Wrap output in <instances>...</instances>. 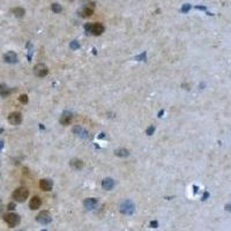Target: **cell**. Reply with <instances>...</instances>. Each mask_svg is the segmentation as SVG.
Here are the masks:
<instances>
[{"instance_id":"603a6c76","label":"cell","mask_w":231,"mask_h":231,"mask_svg":"<svg viewBox=\"0 0 231 231\" xmlns=\"http://www.w3.org/2000/svg\"><path fill=\"white\" fill-rule=\"evenodd\" d=\"M146 132H147L148 135H152L154 132H155V127H154V126H149V127L147 128V131H146Z\"/></svg>"},{"instance_id":"6da1fadb","label":"cell","mask_w":231,"mask_h":231,"mask_svg":"<svg viewBox=\"0 0 231 231\" xmlns=\"http://www.w3.org/2000/svg\"><path fill=\"white\" fill-rule=\"evenodd\" d=\"M29 197V191L26 187H19L13 193V199L16 202H24Z\"/></svg>"},{"instance_id":"7a4b0ae2","label":"cell","mask_w":231,"mask_h":231,"mask_svg":"<svg viewBox=\"0 0 231 231\" xmlns=\"http://www.w3.org/2000/svg\"><path fill=\"white\" fill-rule=\"evenodd\" d=\"M4 220H5V222L11 228H14V226L19 225V223H20V216L18 214H15V213H8V214H6L4 216Z\"/></svg>"},{"instance_id":"f1b7e54d","label":"cell","mask_w":231,"mask_h":231,"mask_svg":"<svg viewBox=\"0 0 231 231\" xmlns=\"http://www.w3.org/2000/svg\"><path fill=\"white\" fill-rule=\"evenodd\" d=\"M2 209H4V204H2V201L0 200V213L2 211Z\"/></svg>"},{"instance_id":"4dcf8cb0","label":"cell","mask_w":231,"mask_h":231,"mask_svg":"<svg viewBox=\"0 0 231 231\" xmlns=\"http://www.w3.org/2000/svg\"><path fill=\"white\" fill-rule=\"evenodd\" d=\"M163 113H164V111H162V110H161L159 113V117H162V114H163Z\"/></svg>"},{"instance_id":"277c9868","label":"cell","mask_w":231,"mask_h":231,"mask_svg":"<svg viewBox=\"0 0 231 231\" xmlns=\"http://www.w3.org/2000/svg\"><path fill=\"white\" fill-rule=\"evenodd\" d=\"M36 220H37V222L40 223V224L46 225V224H49V223H51L52 217H51V215H50V213H49V211L44 210V211H40V214L37 215Z\"/></svg>"},{"instance_id":"d6a6232c","label":"cell","mask_w":231,"mask_h":231,"mask_svg":"<svg viewBox=\"0 0 231 231\" xmlns=\"http://www.w3.org/2000/svg\"><path fill=\"white\" fill-rule=\"evenodd\" d=\"M42 231H46V230H42Z\"/></svg>"},{"instance_id":"52a82bcc","label":"cell","mask_w":231,"mask_h":231,"mask_svg":"<svg viewBox=\"0 0 231 231\" xmlns=\"http://www.w3.org/2000/svg\"><path fill=\"white\" fill-rule=\"evenodd\" d=\"M97 205H98V200L95 198H88L83 201V206H85V208L88 209V210L95 209V208L97 207Z\"/></svg>"},{"instance_id":"d4e9b609","label":"cell","mask_w":231,"mask_h":231,"mask_svg":"<svg viewBox=\"0 0 231 231\" xmlns=\"http://www.w3.org/2000/svg\"><path fill=\"white\" fill-rule=\"evenodd\" d=\"M146 59V52H142L140 56L138 57H135V60H139V61H141V60H145Z\"/></svg>"},{"instance_id":"d6986e66","label":"cell","mask_w":231,"mask_h":231,"mask_svg":"<svg viewBox=\"0 0 231 231\" xmlns=\"http://www.w3.org/2000/svg\"><path fill=\"white\" fill-rule=\"evenodd\" d=\"M116 156H119V157H126V156H128L130 155V152L127 150V149H124V148H121V149H117L116 152Z\"/></svg>"},{"instance_id":"5bb4252c","label":"cell","mask_w":231,"mask_h":231,"mask_svg":"<svg viewBox=\"0 0 231 231\" xmlns=\"http://www.w3.org/2000/svg\"><path fill=\"white\" fill-rule=\"evenodd\" d=\"M102 187L106 191H111L114 187V180L112 178H105L102 181Z\"/></svg>"},{"instance_id":"44dd1931","label":"cell","mask_w":231,"mask_h":231,"mask_svg":"<svg viewBox=\"0 0 231 231\" xmlns=\"http://www.w3.org/2000/svg\"><path fill=\"white\" fill-rule=\"evenodd\" d=\"M71 49L72 50H78L80 47V44H79V42H76V40H73V42H71Z\"/></svg>"},{"instance_id":"3957f363","label":"cell","mask_w":231,"mask_h":231,"mask_svg":"<svg viewBox=\"0 0 231 231\" xmlns=\"http://www.w3.org/2000/svg\"><path fill=\"white\" fill-rule=\"evenodd\" d=\"M120 211L123 214H125V215H132L133 213L135 211V205L131 200H125L120 205Z\"/></svg>"},{"instance_id":"484cf974","label":"cell","mask_w":231,"mask_h":231,"mask_svg":"<svg viewBox=\"0 0 231 231\" xmlns=\"http://www.w3.org/2000/svg\"><path fill=\"white\" fill-rule=\"evenodd\" d=\"M91 27H92L91 23H86V26H85V30H86L87 33H91Z\"/></svg>"},{"instance_id":"8992f818","label":"cell","mask_w":231,"mask_h":231,"mask_svg":"<svg viewBox=\"0 0 231 231\" xmlns=\"http://www.w3.org/2000/svg\"><path fill=\"white\" fill-rule=\"evenodd\" d=\"M8 123L11 125H20L22 123V116H21L20 112H12L9 116H8Z\"/></svg>"},{"instance_id":"7402d4cb","label":"cell","mask_w":231,"mask_h":231,"mask_svg":"<svg viewBox=\"0 0 231 231\" xmlns=\"http://www.w3.org/2000/svg\"><path fill=\"white\" fill-rule=\"evenodd\" d=\"M19 101H20L21 103H23V104H27L28 103V96L27 95H21Z\"/></svg>"},{"instance_id":"e0dca14e","label":"cell","mask_w":231,"mask_h":231,"mask_svg":"<svg viewBox=\"0 0 231 231\" xmlns=\"http://www.w3.org/2000/svg\"><path fill=\"white\" fill-rule=\"evenodd\" d=\"M11 89L6 86V85H0V96L1 97H7L11 94Z\"/></svg>"},{"instance_id":"1f68e13d","label":"cell","mask_w":231,"mask_h":231,"mask_svg":"<svg viewBox=\"0 0 231 231\" xmlns=\"http://www.w3.org/2000/svg\"><path fill=\"white\" fill-rule=\"evenodd\" d=\"M1 133H4V128H0V134H1Z\"/></svg>"},{"instance_id":"83f0119b","label":"cell","mask_w":231,"mask_h":231,"mask_svg":"<svg viewBox=\"0 0 231 231\" xmlns=\"http://www.w3.org/2000/svg\"><path fill=\"white\" fill-rule=\"evenodd\" d=\"M150 226H152V228H157V221H152V222H150Z\"/></svg>"},{"instance_id":"8fae6325","label":"cell","mask_w":231,"mask_h":231,"mask_svg":"<svg viewBox=\"0 0 231 231\" xmlns=\"http://www.w3.org/2000/svg\"><path fill=\"white\" fill-rule=\"evenodd\" d=\"M42 205V200H40V197H34L31 200H30V202H29V208L31 209V210H36V209H38Z\"/></svg>"},{"instance_id":"2e32d148","label":"cell","mask_w":231,"mask_h":231,"mask_svg":"<svg viewBox=\"0 0 231 231\" xmlns=\"http://www.w3.org/2000/svg\"><path fill=\"white\" fill-rule=\"evenodd\" d=\"M92 13H94V7H89V6H86L83 8V11L81 12V16L82 18H88V16H91Z\"/></svg>"},{"instance_id":"5b68a950","label":"cell","mask_w":231,"mask_h":231,"mask_svg":"<svg viewBox=\"0 0 231 231\" xmlns=\"http://www.w3.org/2000/svg\"><path fill=\"white\" fill-rule=\"evenodd\" d=\"M47 73H49V68L44 64H37L34 67V74L38 78H44L47 75Z\"/></svg>"},{"instance_id":"9a60e30c","label":"cell","mask_w":231,"mask_h":231,"mask_svg":"<svg viewBox=\"0 0 231 231\" xmlns=\"http://www.w3.org/2000/svg\"><path fill=\"white\" fill-rule=\"evenodd\" d=\"M69 164H71V166H72V168L76 169V170H80V169H82V168H83V162H82L81 159H71Z\"/></svg>"},{"instance_id":"7c38bea8","label":"cell","mask_w":231,"mask_h":231,"mask_svg":"<svg viewBox=\"0 0 231 231\" xmlns=\"http://www.w3.org/2000/svg\"><path fill=\"white\" fill-rule=\"evenodd\" d=\"M40 186L43 191L47 192V191H51V190H52L53 183L50 180V179H42V180L40 181Z\"/></svg>"},{"instance_id":"ba28073f","label":"cell","mask_w":231,"mask_h":231,"mask_svg":"<svg viewBox=\"0 0 231 231\" xmlns=\"http://www.w3.org/2000/svg\"><path fill=\"white\" fill-rule=\"evenodd\" d=\"M72 113L68 112V111H65V112L61 114V117H60V124L64 126H67L71 124V121H72Z\"/></svg>"},{"instance_id":"f546056e","label":"cell","mask_w":231,"mask_h":231,"mask_svg":"<svg viewBox=\"0 0 231 231\" xmlns=\"http://www.w3.org/2000/svg\"><path fill=\"white\" fill-rule=\"evenodd\" d=\"M2 147H4V141H0V150L2 149Z\"/></svg>"},{"instance_id":"4316f807","label":"cell","mask_w":231,"mask_h":231,"mask_svg":"<svg viewBox=\"0 0 231 231\" xmlns=\"http://www.w3.org/2000/svg\"><path fill=\"white\" fill-rule=\"evenodd\" d=\"M15 207H16V206H15V202H9V204H8V208H7V209H9V210H14V209H15Z\"/></svg>"},{"instance_id":"9c48e42d","label":"cell","mask_w":231,"mask_h":231,"mask_svg":"<svg viewBox=\"0 0 231 231\" xmlns=\"http://www.w3.org/2000/svg\"><path fill=\"white\" fill-rule=\"evenodd\" d=\"M73 132L75 133L78 136H80V138H83V139L89 138V133L87 132L83 127H81V126H79V125L75 126V127L73 128Z\"/></svg>"},{"instance_id":"30bf717a","label":"cell","mask_w":231,"mask_h":231,"mask_svg":"<svg viewBox=\"0 0 231 231\" xmlns=\"http://www.w3.org/2000/svg\"><path fill=\"white\" fill-rule=\"evenodd\" d=\"M104 26L102 24V23H94L91 27V33L92 35H95V36H99V35H102V34L104 33Z\"/></svg>"},{"instance_id":"cb8c5ba5","label":"cell","mask_w":231,"mask_h":231,"mask_svg":"<svg viewBox=\"0 0 231 231\" xmlns=\"http://www.w3.org/2000/svg\"><path fill=\"white\" fill-rule=\"evenodd\" d=\"M190 8H191V5H188V4H186V5H184V6L181 7V12H183V13H187Z\"/></svg>"},{"instance_id":"ac0fdd59","label":"cell","mask_w":231,"mask_h":231,"mask_svg":"<svg viewBox=\"0 0 231 231\" xmlns=\"http://www.w3.org/2000/svg\"><path fill=\"white\" fill-rule=\"evenodd\" d=\"M12 12H13V14L16 16V18H22V16H24V14H26V11H24L23 8H21V7L14 8Z\"/></svg>"},{"instance_id":"4fadbf2b","label":"cell","mask_w":231,"mask_h":231,"mask_svg":"<svg viewBox=\"0 0 231 231\" xmlns=\"http://www.w3.org/2000/svg\"><path fill=\"white\" fill-rule=\"evenodd\" d=\"M4 59L6 63L8 64H14V63H16L18 61V56H16V53L13 52V51H9V52H7L5 56H4Z\"/></svg>"},{"instance_id":"ffe728a7","label":"cell","mask_w":231,"mask_h":231,"mask_svg":"<svg viewBox=\"0 0 231 231\" xmlns=\"http://www.w3.org/2000/svg\"><path fill=\"white\" fill-rule=\"evenodd\" d=\"M51 9H52L54 13H60L61 11H63V8L60 6L59 4H52L51 5Z\"/></svg>"}]
</instances>
